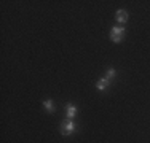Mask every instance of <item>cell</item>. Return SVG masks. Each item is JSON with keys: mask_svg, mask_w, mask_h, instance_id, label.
<instances>
[{"mask_svg": "<svg viewBox=\"0 0 150 143\" xmlns=\"http://www.w3.org/2000/svg\"><path fill=\"white\" fill-rule=\"evenodd\" d=\"M75 130H77V124L74 123V119H67L61 124V134L66 135V137L67 135H72Z\"/></svg>", "mask_w": 150, "mask_h": 143, "instance_id": "1", "label": "cell"}, {"mask_svg": "<svg viewBox=\"0 0 150 143\" xmlns=\"http://www.w3.org/2000/svg\"><path fill=\"white\" fill-rule=\"evenodd\" d=\"M123 35H125L123 27H112V30H110V38H112L113 43H120L121 38H123Z\"/></svg>", "mask_w": 150, "mask_h": 143, "instance_id": "2", "label": "cell"}, {"mask_svg": "<svg viewBox=\"0 0 150 143\" xmlns=\"http://www.w3.org/2000/svg\"><path fill=\"white\" fill-rule=\"evenodd\" d=\"M115 76H117V72H115V69H109V70H107V73H105V78H107L109 81L115 80Z\"/></svg>", "mask_w": 150, "mask_h": 143, "instance_id": "7", "label": "cell"}, {"mask_svg": "<svg viewBox=\"0 0 150 143\" xmlns=\"http://www.w3.org/2000/svg\"><path fill=\"white\" fill-rule=\"evenodd\" d=\"M66 110H67V118H69V119H74V118L77 116V107H75L74 103H67Z\"/></svg>", "mask_w": 150, "mask_h": 143, "instance_id": "4", "label": "cell"}, {"mask_svg": "<svg viewBox=\"0 0 150 143\" xmlns=\"http://www.w3.org/2000/svg\"><path fill=\"white\" fill-rule=\"evenodd\" d=\"M115 19H117V22L125 24L128 21V11H126V10H118L117 14H115Z\"/></svg>", "mask_w": 150, "mask_h": 143, "instance_id": "3", "label": "cell"}, {"mask_svg": "<svg viewBox=\"0 0 150 143\" xmlns=\"http://www.w3.org/2000/svg\"><path fill=\"white\" fill-rule=\"evenodd\" d=\"M43 107H45L46 111H50V113L54 111V102H53V100H45V102H43Z\"/></svg>", "mask_w": 150, "mask_h": 143, "instance_id": "6", "label": "cell"}, {"mask_svg": "<svg viewBox=\"0 0 150 143\" xmlns=\"http://www.w3.org/2000/svg\"><path fill=\"white\" fill-rule=\"evenodd\" d=\"M109 84H110V81H109V80H107V78L104 76V78H101V80H99L98 83H96V88H98L99 91H105V89H107V86H109Z\"/></svg>", "mask_w": 150, "mask_h": 143, "instance_id": "5", "label": "cell"}]
</instances>
